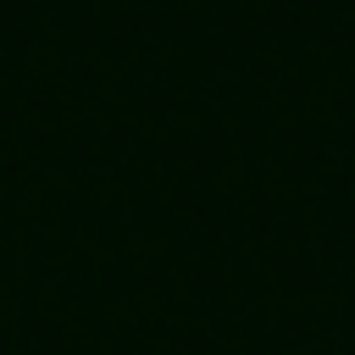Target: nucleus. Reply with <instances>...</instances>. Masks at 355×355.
Instances as JSON below:
<instances>
[]
</instances>
